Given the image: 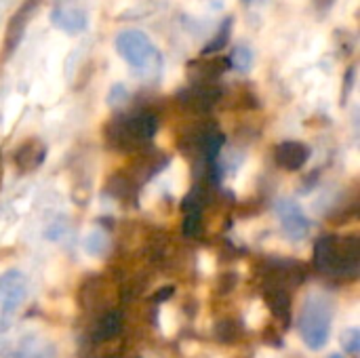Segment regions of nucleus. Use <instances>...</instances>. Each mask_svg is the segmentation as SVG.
Instances as JSON below:
<instances>
[{
  "label": "nucleus",
  "instance_id": "1",
  "mask_svg": "<svg viewBox=\"0 0 360 358\" xmlns=\"http://www.w3.org/2000/svg\"><path fill=\"white\" fill-rule=\"evenodd\" d=\"M156 131H158V118L150 110L118 114L103 127L108 146L120 152H131L148 146L154 139Z\"/></svg>",
  "mask_w": 360,
  "mask_h": 358
},
{
  "label": "nucleus",
  "instance_id": "2",
  "mask_svg": "<svg viewBox=\"0 0 360 358\" xmlns=\"http://www.w3.org/2000/svg\"><path fill=\"white\" fill-rule=\"evenodd\" d=\"M314 268L321 274L356 276L360 268L359 236H321L314 245Z\"/></svg>",
  "mask_w": 360,
  "mask_h": 358
},
{
  "label": "nucleus",
  "instance_id": "3",
  "mask_svg": "<svg viewBox=\"0 0 360 358\" xmlns=\"http://www.w3.org/2000/svg\"><path fill=\"white\" fill-rule=\"evenodd\" d=\"M333 308L323 295H310L300 312V335L310 350H323L331 338Z\"/></svg>",
  "mask_w": 360,
  "mask_h": 358
},
{
  "label": "nucleus",
  "instance_id": "4",
  "mask_svg": "<svg viewBox=\"0 0 360 358\" xmlns=\"http://www.w3.org/2000/svg\"><path fill=\"white\" fill-rule=\"evenodd\" d=\"M114 46L120 59H124L137 72H154L160 68V61H162L160 51L152 42V38L141 30L131 27V30L118 32Z\"/></svg>",
  "mask_w": 360,
  "mask_h": 358
},
{
  "label": "nucleus",
  "instance_id": "5",
  "mask_svg": "<svg viewBox=\"0 0 360 358\" xmlns=\"http://www.w3.org/2000/svg\"><path fill=\"white\" fill-rule=\"evenodd\" d=\"M27 300V279L19 270H6L0 274V314L15 317L21 304Z\"/></svg>",
  "mask_w": 360,
  "mask_h": 358
},
{
  "label": "nucleus",
  "instance_id": "6",
  "mask_svg": "<svg viewBox=\"0 0 360 358\" xmlns=\"http://www.w3.org/2000/svg\"><path fill=\"white\" fill-rule=\"evenodd\" d=\"M230 70L228 55H200L198 59H190L186 65L190 84H215L217 78Z\"/></svg>",
  "mask_w": 360,
  "mask_h": 358
},
{
  "label": "nucleus",
  "instance_id": "7",
  "mask_svg": "<svg viewBox=\"0 0 360 358\" xmlns=\"http://www.w3.org/2000/svg\"><path fill=\"white\" fill-rule=\"evenodd\" d=\"M274 213L281 219L283 232L291 241H302V238L308 236L312 224H310L308 215L304 213V209L293 198H278L276 205H274Z\"/></svg>",
  "mask_w": 360,
  "mask_h": 358
},
{
  "label": "nucleus",
  "instance_id": "8",
  "mask_svg": "<svg viewBox=\"0 0 360 358\" xmlns=\"http://www.w3.org/2000/svg\"><path fill=\"white\" fill-rule=\"evenodd\" d=\"M224 95V89L219 84H190L177 93V101L196 114L211 112Z\"/></svg>",
  "mask_w": 360,
  "mask_h": 358
},
{
  "label": "nucleus",
  "instance_id": "9",
  "mask_svg": "<svg viewBox=\"0 0 360 358\" xmlns=\"http://www.w3.org/2000/svg\"><path fill=\"white\" fill-rule=\"evenodd\" d=\"M40 6V0H25L8 19L6 23V30H4V46H2V53L8 57L23 40L25 36V30L30 25V21L34 19L36 11Z\"/></svg>",
  "mask_w": 360,
  "mask_h": 358
},
{
  "label": "nucleus",
  "instance_id": "10",
  "mask_svg": "<svg viewBox=\"0 0 360 358\" xmlns=\"http://www.w3.org/2000/svg\"><path fill=\"white\" fill-rule=\"evenodd\" d=\"M51 23L61 30L63 34L68 36H78L86 30L89 25V15L84 8L80 6H74V4H65V2H59L53 6L51 11Z\"/></svg>",
  "mask_w": 360,
  "mask_h": 358
},
{
  "label": "nucleus",
  "instance_id": "11",
  "mask_svg": "<svg viewBox=\"0 0 360 358\" xmlns=\"http://www.w3.org/2000/svg\"><path fill=\"white\" fill-rule=\"evenodd\" d=\"M310 158V148L302 141H281L274 148V160L285 171H300Z\"/></svg>",
  "mask_w": 360,
  "mask_h": 358
},
{
  "label": "nucleus",
  "instance_id": "12",
  "mask_svg": "<svg viewBox=\"0 0 360 358\" xmlns=\"http://www.w3.org/2000/svg\"><path fill=\"white\" fill-rule=\"evenodd\" d=\"M264 302L270 308V312L274 314V319L281 321V325L287 329L291 325V298H289V291L285 287H281V285L266 283Z\"/></svg>",
  "mask_w": 360,
  "mask_h": 358
},
{
  "label": "nucleus",
  "instance_id": "13",
  "mask_svg": "<svg viewBox=\"0 0 360 358\" xmlns=\"http://www.w3.org/2000/svg\"><path fill=\"white\" fill-rule=\"evenodd\" d=\"M13 158H15V165H17L19 171H34V169H38L44 162L46 148L38 139H27V141H23L15 150V156Z\"/></svg>",
  "mask_w": 360,
  "mask_h": 358
},
{
  "label": "nucleus",
  "instance_id": "14",
  "mask_svg": "<svg viewBox=\"0 0 360 358\" xmlns=\"http://www.w3.org/2000/svg\"><path fill=\"white\" fill-rule=\"evenodd\" d=\"M122 331V314L118 310H108L103 312L95 325H93V342L101 344V342H110L114 340L118 333Z\"/></svg>",
  "mask_w": 360,
  "mask_h": 358
},
{
  "label": "nucleus",
  "instance_id": "15",
  "mask_svg": "<svg viewBox=\"0 0 360 358\" xmlns=\"http://www.w3.org/2000/svg\"><path fill=\"white\" fill-rule=\"evenodd\" d=\"M13 358H57V348L49 340L30 335L19 344Z\"/></svg>",
  "mask_w": 360,
  "mask_h": 358
},
{
  "label": "nucleus",
  "instance_id": "16",
  "mask_svg": "<svg viewBox=\"0 0 360 358\" xmlns=\"http://www.w3.org/2000/svg\"><path fill=\"white\" fill-rule=\"evenodd\" d=\"M232 25H234V17L228 15V17L219 23L217 34L202 46L200 55H217L219 51H224V49L228 46L230 38H232Z\"/></svg>",
  "mask_w": 360,
  "mask_h": 358
},
{
  "label": "nucleus",
  "instance_id": "17",
  "mask_svg": "<svg viewBox=\"0 0 360 358\" xmlns=\"http://www.w3.org/2000/svg\"><path fill=\"white\" fill-rule=\"evenodd\" d=\"M228 59H230V68L236 70V72H240V74H247L253 68V51L247 44H238L228 55Z\"/></svg>",
  "mask_w": 360,
  "mask_h": 358
},
{
  "label": "nucleus",
  "instance_id": "18",
  "mask_svg": "<svg viewBox=\"0 0 360 358\" xmlns=\"http://www.w3.org/2000/svg\"><path fill=\"white\" fill-rule=\"evenodd\" d=\"M82 247H84V251H86L89 255H97V257H99V255H103L105 249H108V234H105L103 230L95 228V230H91V232L84 236Z\"/></svg>",
  "mask_w": 360,
  "mask_h": 358
},
{
  "label": "nucleus",
  "instance_id": "19",
  "mask_svg": "<svg viewBox=\"0 0 360 358\" xmlns=\"http://www.w3.org/2000/svg\"><path fill=\"white\" fill-rule=\"evenodd\" d=\"M105 101H108L110 108H120V106H124V103L129 101V89H127L124 84H120V82L112 84V89H110Z\"/></svg>",
  "mask_w": 360,
  "mask_h": 358
},
{
  "label": "nucleus",
  "instance_id": "20",
  "mask_svg": "<svg viewBox=\"0 0 360 358\" xmlns=\"http://www.w3.org/2000/svg\"><path fill=\"white\" fill-rule=\"evenodd\" d=\"M342 348L348 354H359L360 350V331L359 329H346L342 333Z\"/></svg>",
  "mask_w": 360,
  "mask_h": 358
},
{
  "label": "nucleus",
  "instance_id": "21",
  "mask_svg": "<svg viewBox=\"0 0 360 358\" xmlns=\"http://www.w3.org/2000/svg\"><path fill=\"white\" fill-rule=\"evenodd\" d=\"M184 234L186 236H198L200 232V213L192 211V213H184Z\"/></svg>",
  "mask_w": 360,
  "mask_h": 358
},
{
  "label": "nucleus",
  "instance_id": "22",
  "mask_svg": "<svg viewBox=\"0 0 360 358\" xmlns=\"http://www.w3.org/2000/svg\"><path fill=\"white\" fill-rule=\"evenodd\" d=\"M234 338H236L234 323H232V321L219 323V327H217V340H219V342H232Z\"/></svg>",
  "mask_w": 360,
  "mask_h": 358
},
{
  "label": "nucleus",
  "instance_id": "23",
  "mask_svg": "<svg viewBox=\"0 0 360 358\" xmlns=\"http://www.w3.org/2000/svg\"><path fill=\"white\" fill-rule=\"evenodd\" d=\"M356 76V68L354 65H350L348 68V72H346V76H344V91H342V101H346L348 97H350V93H352V89H354V78Z\"/></svg>",
  "mask_w": 360,
  "mask_h": 358
},
{
  "label": "nucleus",
  "instance_id": "24",
  "mask_svg": "<svg viewBox=\"0 0 360 358\" xmlns=\"http://www.w3.org/2000/svg\"><path fill=\"white\" fill-rule=\"evenodd\" d=\"M338 0H312V4H314V8L321 13V15H325V13H329V8L335 4Z\"/></svg>",
  "mask_w": 360,
  "mask_h": 358
},
{
  "label": "nucleus",
  "instance_id": "25",
  "mask_svg": "<svg viewBox=\"0 0 360 358\" xmlns=\"http://www.w3.org/2000/svg\"><path fill=\"white\" fill-rule=\"evenodd\" d=\"M171 293H173V287H165L160 293H156V295H154V300H156V302H162V300H167Z\"/></svg>",
  "mask_w": 360,
  "mask_h": 358
},
{
  "label": "nucleus",
  "instance_id": "26",
  "mask_svg": "<svg viewBox=\"0 0 360 358\" xmlns=\"http://www.w3.org/2000/svg\"><path fill=\"white\" fill-rule=\"evenodd\" d=\"M327 358H344V357H342V354H338V352H333V354H329Z\"/></svg>",
  "mask_w": 360,
  "mask_h": 358
},
{
  "label": "nucleus",
  "instance_id": "27",
  "mask_svg": "<svg viewBox=\"0 0 360 358\" xmlns=\"http://www.w3.org/2000/svg\"><path fill=\"white\" fill-rule=\"evenodd\" d=\"M245 4H253V2H257V0H243Z\"/></svg>",
  "mask_w": 360,
  "mask_h": 358
}]
</instances>
